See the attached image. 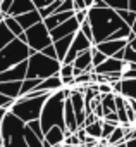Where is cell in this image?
<instances>
[{
    "instance_id": "26",
    "label": "cell",
    "mask_w": 136,
    "mask_h": 147,
    "mask_svg": "<svg viewBox=\"0 0 136 147\" xmlns=\"http://www.w3.org/2000/svg\"><path fill=\"white\" fill-rule=\"evenodd\" d=\"M105 59H107V57H105L102 52H98V50H97V47L93 45V47H91V66H93V69H95L97 66H100Z\"/></svg>"
},
{
    "instance_id": "43",
    "label": "cell",
    "mask_w": 136,
    "mask_h": 147,
    "mask_svg": "<svg viewBox=\"0 0 136 147\" xmlns=\"http://www.w3.org/2000/svg\"><path fill=\"white\" fill-rule=\"evenodd\" d=\"M85 2V5H86V9H90L91 5H93V0H83Z\"/></svg>"
},
{
    "instance_id": "27",
    "label": "cell",
    "mask_w": 136,
    "mask_h": 147,
    "mask_svg": "<svg viewBox=\"0 0 136 147\" xmlns=\"http://www.w3.org/2000/svg\"><path fill=\"white\" fill-rule=\"evenodd\" d=\"M115 126H119V125H112V123H105V121H102V135H100V140H107L109 135L115 130Z\"/></svg>"
},
{
    "instance_id": "11",
    "label": "cell",
    "mask_w": 136,
    "mask_h": 147,
    "mask_svg": "<svg viewBox=\"0 0 136 147\" xmlns=\"http://www.w3.org/2000/svg\"><path fill=\"white\" fill-rule=\"evenodd\" d=\"M124 71V61H117L114 57H107L100 66L93 69L97 75H112V73H122Z\"/></svg>"
},
{
    "instance_id": "6",
    "label": "cell",
    "mask_w": 136,
    "mask_h": 147,
    "mask_svg": "<svg viewBox=\"0 0 136 147\" xmlns=\"http://www.w3.org/2000/svg\"><path fill=\"white\" fill-rule=\"evenodd\" d=\"M31 54H35V52L26 43L14 38L9 45H5L2 50H0V73L14 67L16 64H19L23 61H28V57Z\"/></svg>"
},
{
    "instance_id": "4",
    "label": "cell",
    "mask_w": 136,
    "mask_h": 147,
    "mask_svg": "<svg viewBox=\"0 0 136 147\" xmlns=\"http://www.w3.org/2000/svg\"><path fill=\"white\" fill-rule=\"evenodd\" d=\"M24 130L26 123L7 111L2 119V147H26Z\"/></svg>"
},
{
    "instance_id": "41",
    "label": "cell",
    "mask_w": 136,
    "mask_h": 147,
    "mask_svg": "<svg viewBox=\"0 0 136 147\" xmlns=\"http://www.w3.org/2000/svg\"><path fill=\"white\" fill-rule=\"evenodd\" d=\"M127 102H129V107L133 109V113H134V116H136V100H129V99H127Z\"/></svg>"
},
{
    "instance_id": "10",
    "label": "cell",
    "mask_w": 136,
    "mask_h": 147,
    "mask_svg": "<svg viewBox=\"0 0 136 147\" xmlns=\"http://www.w3.org/2000/svg\"><path fill=\"white\" fill-rule=\"evenodd\" d=\"M26 69H28V61H23L16 64L14 67L0 73V83L4 82H23L26 78Z\"/></svg>"
},
{
    "instance_id": "46",
    "label": "cell",
    "mask_w": 136,
    "mask_h": 147,
    "mask_svg": "<svg viewBox=\"0 0 136 147\" xmlns=\"http://www.w3.org/2000/svg\"><path fill=\"white\" fill-rule=\"evenodd\" d=\"M131 137H136V125L133 126V135H131Z\"/></svg>"
},
{
    "instance_id": "25",
    "label": "cell",
    "mask_w": 136,
    "mask_h": 147,
    "mask_svg": "<svg viewBox=\"0 0 136 147\" xmlns=\"http://www.w3.org/2000/svg\"><path fill=\"white\" fill-rule=\"evenodd\" d=\"M109 9L114 11H126L127 9V0H103Z\"/></svg>"
},
{
    "instance_id": "13",
    "label": "cell",
    "mask_w": 136,
    "mask_h": 147,
    "mask_svg": "<svg viewBox=\"0 0 136 147\" xmlns=\"http://www.w3.org/2000/svg\"><path fill=\"white\" fill-rule=\"evenodd\" d=\"M33 11H36L35 5H33V0H14L12 5L7 11V16L17 18L21 14H28V12H33Z\"/></svg>"
},
{
    "instance_id": "39",
    "label": "cell",
    "mask_w": 136,
    "mask_h": 147,
    "mask_svg": "<svg viewBox=\"0 0 136 147\" xmlns=\"http://www.w3.org/2000/svg\"><path fill=\"white\" fill-rule=\"evenodd\" d=\"M124 144H126V147H136V137H131V138L126 140Z\"/></svg>"
},
{
    "instance_id": "50",
    "label": "cell",
    "mask_w": 136,
    "mask_h": 147,
    "mask_svg": "<svg viewBox=\"0 0 136 147\" xmlns=\"http://www.w3.org/2000/svg\"><path fill=\"white\" fill-rule=\"evenodd\" d=\"M0 147H2V145H0Z\"/></svg>"
},
{
    "instance_id": "37",
    "label": "cell",
    "mask_w": 136,
    "mask_h": 147,
    "mask_svg": "<svg viewBox=\"0 0 136 147\" xmlns=\"http://www.w3.org/2000/svg\"><path fill=\"white\" fill-rule=\"evenodd\" d=\"M5 109H2L0 107V145H2V119H4V116H5Z\"/></svg>"
},
{
    "instance_id": "34",
    "label": "cell",
    "mask_w": 136,
    "mask_h": 147,
    "mask_svg": "<svg viewBox=\"0 0 136 147\" xmlns=\"http://www.w3.org/2000/svg\"><path fill=\"white\" fill-rule=\"evenodd\" d=\"M40 54H43L45 57H50V59H57V54H55V49H53V45H48V47H45Z\"/></svg>"
},
{
    "instance_id": "47",
    "label": "cell",
    "mask_w": 136,
    "mask_h": 147,
    "mask_svg": "<svg viewBox=\"0 0 136 147\" xmlns=\"http://www.w3.org/2000/svg\"><path fill=\"white\" fill-rule=\"evenodd\" d=\"M76 147H85V145H76Z\"/></svg>"
},
{
    "instance_id": "9",
    "label": "cell",
    "mask_w": 136,
    "mask_h": 147,
    "mask_svg": "<svg viewBox=\"0 0 136 147\" xmlns=\"http://www.w3.org/2000/svg\"><path fill=\"white\" fill-rule=\"evenodd\" d=\"M78 30H79V24L76 23V19H74V16H73L71 19L64 21V23H62V24H59L57 28H53L52 31H48V35H50L52 43H53V42H57V40H60V38H64V36L74 35Z\"/></svg>"
},
{
    "instance_id": "28",
    "label": "cell",
    "mask_w": 136,
    "mask_h": 147,
    "mask_svg": "<svg viewBox=\"0 0 136 147\" xmlns=\"http://www.w3.org/2000/svg\"><path fill=\"white\" fill-rule=\"evenodd\" d=\"M73 64H60V69H59V78H73Z\"/></svg>"
},
{
    "instance_id": "20",
    "label": "cell",
    "mask_w": 136,
    "mask_h": 147,
    "mask_svg": "<svg viewBox=\"0 0 136 147\" xmlns=\"http://www.w3.org/2000/svg\"><path fill=\"white\" fill-rule=\"evenodd\" d=\"M16 36L9 31V28L4 24V23H0V50H2L5 45H9Z\"/></svg>"
},
{
    "instance_id": "3",
    "label": "cell",
    "mask_w": 136,
    "mask_h": 147,
    "mask_svg": "<svg viewBox=\"0 0 136 147\" xmlns=\"http://www.w3.org/2000/svg\"><path fill=\"white\" fill-rule=\"evenodd\" d=\"M60 69V62L57 59L45 57L40 52H35L28 57V69H26V78L29 80H47L53 75H57ZM24 78V80H26Z\"/></svg>"
},
{
    "instance_id": "12",
    "label": "cell",
    "mask_w": 136,
    "mask_h": 147,
    "mask_svg": "<svg viewBox=\"0 0 136 147\" xmlns=\"http://www.w3.org/2000/svg\"><path fill=\"white\" fill-rule=\"evenodd\" d=\"M126 43H127L126 40H105V42H102V43H98L95 47L105 57H114V54H117L119 50H122L126 47Z\"/></svg>"
},
{
    "instance_id": "42",
    "label": "cell",
    "mask_w": 136,
    "mask_h": 147,
    "mask_svg": "<svg viewBox=\"0 0 136 147\" xmlns=\"http://www.w3.org/2000/svg\"><path fill=\"white\" fill-rule=\"evenodd\" d=\"M131 33L136 36V18H134V21H133V24H131Z\"/></svg>"
},
{
    "instance_id": "14",
    "label": "cell",
    "mask_w": 136,
    "mask_h": 147,
    "mask_svg": "<svg viewBox=\"0 0 136 147\" xmlns=\"http://www.w3.org/2000/svg\"><path fill=\"white\" fill-rule=\"evenodd\" d=\"M60 88H64V85H62L59 75H53V76H50L47 80H41L35 90L36 92H43V94H53V92H57Z\"/></svg>"
},
{
    "instance_id": "30",
    "label": "cell",
    "mask_w": 136,
    "mask_h": 147,
    "mask_svg": "<svg viewBox=\"0 0 136 147\" xmlns=\"http://www.w3.org/2000/svg\"><path fill=\"white\" fill-rule=\"evenodd\" d=\"M79 31L93 43V35H91V28H90V23H88V21H85L83 24H79Z\"/></svg>"
},
{
    "instance_id": "44",
    "label": "cell",
    "mask_w": 136,
    "mask_h": 147,
    "mask_svg": "<svg viewBox=\"0 0 136 147\" xmlns=\"http://www.w3.org/2000/svg\"><path fill=\"white\" fill-rule=\"evenodd\" d=\"M5 18H7V16H5L2 11H0V23H4V19H5Z\"/></svg>"
},
{
    "instance_id": "49",
    "label": "cell",
    "mask_w": 136,
    "mask_h": 147,
    "mask_svg": "<svg viewBox=\"0 0 136 147\" xmlns=\"http://www.w3.org/2000/svg\"><path fill=\"white\" fill-rule=\"evenodd\" d=\"M0 4H2V0H0Z\"/></svg>"
},
{
    "instance_id": "35",
    "label": "cell",
    "mask_w": 136,
    "mask_h": 147,
    "mask_svg": "<svg viewBox=\"0 0 136 147\" xmlns=\"http://www.w3.org/2000/svg\"><path fill=\"white\" fill-rule=\"evenodd\" d=\"M12 2H14V0H2V4H0V11H2L5 16H7V11L12 5Z\"/></svg>"
},
{
    "instance_id": "8",
    "label": "cell",
    "mask_w": 136,
    "mask_h": 147,
    "mask_svg": "<svg viewBox=\"0 0 136 147\" xmlns=\"http://www.w3.org/2000/svg\"><path fill=\"white\" fill-rule=\"evenodd\" d=\"M91 47H93V43L78 30V31L74 33V38H73V42H71L69 50H67V54H65V57H64V61H62L60 64H73V61H74L81 52L90 50Z\"/></svg>"
},
{
    "instance_id": "31",
    "label": "cell",
    "mask_w": 136,
    "mask_h": 147,
    "mask_svg": "<svg viewBox=\"0 0 136 147\" xmlns=\"http://www.w3.org/2000/svg\"><path fill=\"white\" fill-rule=\"evenodd\" d=\"M14 102H16L14 99H9L7 95H2V94H0V107H2V109L9 111V109L12 107V104H14Z\"/></svg>"
},
{
    "instance_id": "32",
    "label": "cell",
    "mask_w": 136,
    "mask_h": 147,
    "mask_svg": "<svg viewBox=\"0 0 136 147\" xmlns=\"http://www.w3.org/2000/svg\"><path fill=\"white\" fill-rule=\"evenodd\" d=\"M55 0H33V5H35V9L36 11H40V9H45V7H48L50 4H53Z\"/></svg>"
},
{
    "instance_id": "21",
    "label": "cell",
    "mask_w": 136,
    "mask_h": 147,
    "mask_svg": "<svg viewBox=\"0 0 136 147\" xmlns=\"http://www.w3.org/2000/svg\"><path fill=\"white\" fill-rule=\"evenodd\" d=\"M107 142V145L110 147V145H115V144H121V142H124V130H122V126L119 125V126H115V130L109 135V138L105 140Z\"/></svg>"
},
{
    "instance_id": "1",
    "label": "cell",
    "mask_w": 136,
    "mask_h": 147,
    "mask_svg": "<svg viewBox=\"0 0 136 147\" xmlns=\"http://www.w3.org/2000/svg\"><path fill=\"white\" fill-rule=\"evenodd\" d=\"M86 21L90 23V28H91L93 45H98V43L109 40L115 31H119L121 28L126 26L122 23V19L117 16V12L114 9H109V7L107 9L90 7Z\"/></svg>"
},
{
    "instance_id": "15",
    "label": "cell",
    "mask_w": 136,
    "mask_h": 147,
    "mask_svg": "<svg viewBox=\"0 0 136 147\" xmlns=\"http://www.w3.org/2000/svg\"><path fill=\"white\" fill-rule=\"evenodd\" d=\"M73 67L74 69H79L81 73H93V66H91V49L81 52L73 61Z\"/></svg>"
},
{
    "instance_id": "16",
    "label": "cell",
    "mask_w": 136,
    "mask_h": 147,
    "mask_svg": "<svg viewBox=\"0 0 136 147\" xmlns=\"http://www.w3.org/2000/svg\"><path fill=\"white\" fill-rule=\"evenodd\" d=\"M14 19H16V21H17V24L23 28V31H26V30H29L31 26H35V24L41 23V18H40L38 11L28 12V14H21V16H17V18H14Z\"/></svg>"
},
{
    "instance_id": "7",
    "label": "cell",
    "mask_w": 136,
    "mask_h": 147,
    "mask_svg": "<svg viewBox=\"0 0 136 147\" xmlns=\"http://www.w3.org/2000/svg\"><path fill=\"white\" fill-rule=\"evenodd\" d=\"M24 35H26V45H28L33 52H41L45 47L52 45L48 30L45 28L43 23H38V24L31 26L29 30L24 31Z\"/></svg>"
},
{
    "instance_id": "17",
    "label": "cell",
    "mask_w": 136,
    "mask_h": 147,
    "mask_svg": "<svg viewBox=\"0 0 136 147\" xmlns=\"http://www.w3.org/2000/svg\"><path fill=\"white\" fill-rule=\"evenodd\" d=\"M21 83L23 82H4V83H0V94L7 95L9 99L17 100L19 95H21Z\"/></svg>"
},
{
    "instance_id": "40",
    "label": "cell",
    "mask_w": 136,
    "mask_h": 147,
    "mask_svg": "<svg viewBox=\"0 0 136 147\" xmlns=\"http://www.w3.org/2000/svg\"><path fill=\"white\" fill-rule=\"evenodd\" d=\"M122 57H124V49L119 50L117 54H114V59H117V61H122Z\"/></svg>"
},
{
    "instance_id": "45",
    "label": "cell",
    "mask_w": 136,
    "mask_h": 147,
    "mask_svg": "<svg viewBox=\"0 0 136 147\" xmlns=\"http://www.w3.org/2000/svg\"><path fill=\"white\" fill-rule=\"evenodd\" d=\"M110 147H126V144H124V142H121V144H115V145H110Z\"/></svg>"
},
{
    "instance_id": "36",
    "label": "cell",
    "mask_w": 136,
    "mask_h": 147,
    "mask_svg": "<svg viewBox=\"0 0 136 147\" xmlns=\"http://www.w3.org/2000/svg\"><path fill=\"white\" fill-rule=\"evenodd\" d=\"M91 7H97V9H107V4L103 0H93V5Z\"/></svg>"
},
{
    "instance_id": "23",
    "label": "cell",
    "mask_w": 136,
    "mask_h": 147,
    "mask_svg": "<svg viewBox=\"0 0 136 147\" xmlns=\"http://www.w3.org/2000/svg\"><path fill=\"white\" fill-rule=\"evenodd\" d=\"M38 83H40V80H29V78L23 80V83H21V95H19V97H23V95L33 92V90L38 87Z\"/></svg>"
},
{
    "instance_id": "5",
    "label": "cell",
    "mask_w": 136,
    "mask_h": 147,
    "mask_svg": "<svg viewBox=\"0 0 136 147\" xmlns=\"http://www.w3.org/2000/svg\"><path fill=\"white\" fill-rule=\"evenodd\" d=\"M50 94H43L40 97H33V99H28V97H19L12 107L9 109L16 118H19L23 123H29V121H35L40 118V113H41V107L45 104V100L48 99Z\"/></svg>"
},
{
    "instance_id": "38",
    "label": "cell",
    "mask_w": 136,
    "mask_h": 147,
    "mask_svg": "<svg viewBox=\"0 0 136 147\" xmlns=\"http://www.w3.org/2000/svg\"><path fill=\"white\" fill-rule=\"evenodd\" d=\"M127 11L136 12V0H127Z\"/></svg>"
},
{
    "instance_id": "24",
    "label": "cell",
    "mask_w": 136,
    "mask_h": 147,
    "mask_svg": "<svg viewBox=\"0 0 136 147\" xmlns=\"http://www.w3.org/2000/svg\"><path fill=\"white\" fill-rule=\"evenodd\" d=\"M117 12V16L122 19V23L126 24V26H129L131 28V24H133V21H134V18H136V12H131V11H115Z\"/></svg>"
},
{
    "instance_id": "48",
    "label": "cell",
    "mask_w": 136,
    "mask_h": 147,
    "mask_svg": "<svg viewBox=\"0 0 136 147\" xmlns=\"http://www.w3.org/2000/svg\"><path fill=\"white\" fill-rule=\"evenodd\" d=\"M55 147H62V144H60V145H55Z\"/></svg>"
},
{
    "instance_id": "22",
    "label": "cell",
    "mask_w": 136,
    "mask_h": 147,
    "mask_svg": "<svg viewBox=\"0 0 136 147\" xmlns=\"http://www.w3.org/2000/svg\"><path fill=\"white\" fill-rule=\"evenodd\" d=\"M4 24L9 28V31H11V33H12L16 38H17L19 35H23V33H24V31H23V28L17 24V21H16L14 18H11V16H7V18L4 19Z\"/></svg>"
},
{
    "instance_id": "33",
    "label": "cell",
    "mask_w": 136,
    "mask_h": 147,
    "mask_svg": "<svg viewBox=\"0 0 136 147\" xmlns=\"http://www.w3.org/2000/svg\"><path fill=\"white\" fill-rule=\"evenodd\" d=\"M86 18H88V9L74 12V19H76V23H78V24H83V23L86 21Z\"/></svg>"
},
{
    "instance_id": "2",
    "label": "cell",
    "mask_w": 136,
    "mask_h": 147,
    "mask_svg": "<svg viewBox=\"0 0 136 147\" xmlns=\"http://www.w3.org/2000/svg\"><path fill=\"white\" fill-rule=\"evenodd\" d=\"M69 95H71V90L67 87H64V88L50 94L48 99L45 100V104L41 107V113H40V118H38L43 135L53 126L65 130V125H64V100Z\"/></svg>"
},
{
    "instance_id": "29",
    "label": "cell",
    "mask_w": 136,
    "mask_h": 147,
    "mask_svg": "<svg viewBox=\"0 0 136 147\" xmlns=\"http://www.w3.org/2000/svg\"><path fill=\"white\" fill-rule=\"evenodd\" d=\"M124 62H133L136 64V49H129L127 45L124 47V57H122Z\"/></svg>"
},
{
    "instance_id": "19",
    "label": "cell",
    "mask_w": 136,
    "mask_h": 147,
    "mask_svg": "<svg viewBox=\"0 0 136 147\" xmlns=\"http://www.w3.org/2000/svg\"><path fill=\"white\" fill-rule=\"evenodd\" d=\"M85 133H86V137L100 140V135H102V119H97L95 123L85 126Z\"/></svg>"
},
{
    "instance_id": "18",
    "label": "cell",
    "mask_w": 136,
    "mask_h": 147,
    "mask_svg": "<svg viewBox=\"0 0 136 147\" xmlns=\"http://www.w3.org/2000/svg\"><path fill=\"white\" fill-rule=\"evenodd\" d=\"M73 38H74V35H69V36H64V38H60V40H57V42L52 43L53 49H55V54H57V61H59V62L64 61L67 50H69V47H71Z\"/></svg>"
}]
</instances>
